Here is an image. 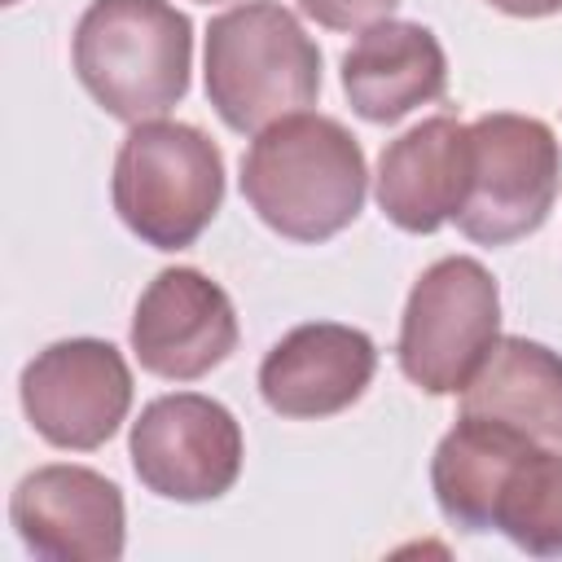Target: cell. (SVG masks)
Masks as SVG:
<instances>
[{
    "instance_id": "cell-1",
    "label": "cell",
    "mask_w": 562,
    "mask_h": 562,
    "mask_svg": "<svg viewBox=\"0 0 562 562\" xmlns=\"http://www.w3.org/2000/svg\"><path fill=\"white\" fill-rule=\"evenodd\" d=\"M369 167L360 140L329 114H285L241 154V198L285 241H329L364 211Z\"/></svg>"
},
{
    "instance_id": "cell-2",
    "label": "cell",
    "mask_w": 562,
    "mask_h": 562,
    "mask_svg": "<svg viewBox=\"0 0 562 562\" xmlns=\"http://www.w3.org/2000/svg\"><path fill=\"white\" fill-rule=\"evenodd\" d=\"M70 61L110 119L149 123L189 92L193 22L171 0H92L75 26Z\"/></svg>"
},
{
    "instance_id": "cell-3",
    "label": "cell",
    "mask_w": 562,
    "mask_h": 562,
    "mask_svg": "<svg viewBox=\"0 0 562 562\" xmlns=\"http://www.w3.org/2000/svg\"><path fill=\"white\" fill-rule=\"evenodd\" d=\"M202 79L220 123L255 136L316 105L321 48L281 0H246L211 18Z\"/></svg>"
},
{
    "instance_id": "cell-4",
    "label": "cell",
    "mask_w": 562,
    "mask_h": 562,
    "mask_svg": "<svg viewBox=\"0 0 562 562\" xmlns=\"http://www.w3.org/2000/svg\"><path fill=\"white\" fill-rule=\"evenodd\" d=\"M110 198L127 233L145 246L184 250L224 202V154L193 123H132L114 154Z\"/></svg>"
},
{
    "instance_id": "cell-5",
    "label": "cell",
    "mask_w": 562,
    "mask_h": 562,
    "mask_svg": "<svg viewBox=\"0 0 562 562\" xmlns=\"http://www.w3.org/2000/svg\"><path fill=\"white\" fill-rule=\"evenodd\" d=\"M501 338L496 277L470 259H435L408 290L395 360L400 373L426 395H461Z\"/></svg>"
},
{
    "instance_id": "cell-6",
    "label": "cell",
    "mask_w": 562,
    "mask_h": 562,
    "mask_svg": "<svg viewBox=\"0 0 562 562\" xmlns=\"http://www.w3.org/2000/svg\"><path fill=\"white\" fill-rule=\"evenodd\" d=\"M474 171L457 228L479 246H509L531 237L562 189V145L536 114H479L470 123Z\"/></svg>"
},
{
    "instance_id": "cell-7",
    "label": "cell",
    "mask_w": 562,
    "mask_h": 562,
    "mask_svg": "<svg viewBox=\"0 0 562 562\" xmlns=\"http://www.w3.org/2000/svg\"><path fill=\"white\" fill-rule=\"evenodd\" d=\"M127 457L145 492L180 505L220 501L241 474V426L237 417L198 391L158 395L132 422Z\"/></svg>"
},
{
    "instance_id": "cell-8",
    "label": "cell",
    "mask_w": 562,
    "mask_h": 562,
    "mask_svg": "<svg viewBox=\"0 0 562 562\" xmlns=\"http://www.w3.org/2000/svg\"><path fill=\"white\" fill-rule=\"evenodd\" d=\"M18 395L44 443L92 452L127 422L132 369L105 338H61L26 360Z\"/></svg>"
},
{
    "instance_id": "cell-9",
    "label": "cell",
    "mask_w": 562,
    "mask_h": 562,
    "mask_svg": "<svg viewBox=\"0 0 562 562\" xmlns=\"http://www.w3.org/2000/svg\"><path fill=\"white\" fill-rule=\"evenodd\" d=\"M127 342L145 373L198 382L237 351L233 299L198 268H162L136 299Z\"/></svg>"
},
{
    "instance_id": "cell-10",
    "label": "cell",
    "mask_w": 562,
    "mask_h": 562,
    "mask_svg": "<svg viewBox=\"0 0 562 562\" xmlns=\"http://www.w3.org/2000/svg\"><path fill=\"white\" fill-rule=\"evenodd\" d=\"M18 540L48 562H119L127 544V509L119 483L88 465H40L9 496Z\"/></svg>"
},
{
    "instance_id": "cell-11",
    "label": "cell",
    "mask_w": 562,
    "mask_h": 562,
    "mask_svg": "<svg viewBox=\"0 0 562 562\" xmlns=\"http://www.w3.org/2000/svg\"><path fill=\"white\" fill-rule=\"evenodd\" d=\"M378 373V347L364 329L338 321L294 325L259 364V395L277 417L321 422L351 408Z\"/></svg>"
},
{
    "instance_id": "cell-12",
    "label": "cell",
    "mask_w": 562,
    "mask_h": 562,
    "mask_svg": "<svg viewBox=\"0 0 562 562\" xmlns=\"http://www.w3.org/2000/svg\"><path fill=\"white\" fill-rule=\"evenodd\" d=\"M470 171H474L470 123L452 114H435L382 149L373 198L395 228L426 237L457 220L470 193Z\"/></svg>"
},
{
    "instance_id": "cell-13",
    "label": "cell",
    "mask_w": 562,
    "mask_h": 562,
    "mask_svg": "<svg viewBox=\"0 0 562 562\" xmlns=\"http://www.w3.org/2000/svg\"><path fill=\"white\" fill-rule=\"evenodd\" d=\"M342 92L364 123H400L448 92V57L430 26L382 18L342 53Z\"/></svg>"
},
{
    "instance_id": "cell-14",
    "label": "cell",
    "mask_w": 562,
    "mask_h": 562,
    "mask_svg": "<svg viewBox=\"0 0 562 562\" xmlns=\"http://www.w3.org/2000/svg\"><path fill=\"white\" fill-rule=\"evenodd\" d=\"M461 413L505 422L536 443H562V356L536 338L501 334L465 382Z\"/></svg>"
},
{
    "instance_id": "cell-15",
    "label": "cell",
    "mask_w": 562,
    "mask_h": 562,
    "mask_svg": "<svg viewBox=\"0 0 562 562\" xmlns=\"http://www.w3.org/2000/svg\"><path fill=\"white\" fill-rule=\"evenodd\" d=\"M531 443L536 439L505 422L461 413L430 457V492L439 501V514L461 531H492L501 483Z\"/></svg>"
},
{
    "instance_id": "cell-16",
    "label": "cell",
    "mask_w": 562,
    "mask_h": 562,
    "mask_svg": "<svg viewBox=\"0 0 562 562\" xmlns=\"http://www.w3.org/2000/svg\"><path fill=\"white\" fill-rule=\"evenodd\" d=\"M492 531L531 558H562V448L531 443L505 474Z\"/></svg>"
},
{
    "instance_id": "cell-17",
    "label": "cell",
    "mask_w": 562,
    "mask_h": 562,
    "mask_svg": "<svg viewBox=\"0 0 562 562\" xmlns=\"http://www.w3.org/2000/svg\"><path fill=\"white\" fill-rule=\"evenodd\" d=\"M325 31H364L395 13L400 0H294Z\"/></svg>"
},
{
    "instance_id": "cell-18",
    "label": "cell",
    "mask_w": 562,
    "mask_h": 562,
    "mask_svg": "<svg viewBox=\"0 0 562 562\" xmlns=\"http://www.w3.org/2000/svg\"><path fill=\"white\" fill-rule=\"evenodd\" d=\"M492 9L509 13V18H549L562 13V0H487Z\"/></svg>"
},
{
    "instance_id": "cell-19",
    "label": "cell",
    "mask_w": 562,
    "mask_h": 562,
    "mask_svg": "<svg viewBox=\"0 0 562 562\" xmlns=\"http://www.w3.org/2000/svg\"><path fill=\"white\" fill-rule=\"evenodd\" d=\"M198 4H224V0H198Z\"/></svg>"
}]
</instances>
